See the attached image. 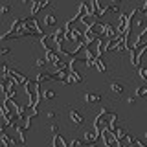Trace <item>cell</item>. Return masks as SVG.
Wrapping results in <instances>:
<instances>
[{"instance_id": "32", "label": "cell", "mask_w": 147, "mask_h": 147, "mask_svg": "<svg viewBox=\"0 0 147 147\" xmlns=\"http://www.w3.org/2000/svg\"><path fill=\"white\" fill-rule=\"evenodd\" d=\"M83 147H98V144H85L83 142Z\"/></svg>"}, {"instance_id": "26", "label": "cell", "mask_w": 147, "mask_h": 147, "mask_svg": "<svg viewBox=\"0 0 147 147\" xmlns=\"http://www.w3.org/2000/svg\"><path fill=\"white\" fill-rule=\"evenodd\" d=\"M138 99H140V98H136V96H127V98H125V103L127 105H134Z\"/></svg>"}, {"instance_id": "4", "label": "cell", "mask_w": 147, "mask_h": 147, "mask_svg": "<svg viewBox=\"0 0 147 147\" xmlns=\"http://www.w3.org/2000/svg\"><path fill=\"white\" fill-rule=\"evenodd\" d=\"M99 140H101V132L94 127L86 129V131L83 132V142H85V144H98Z\"/></svg>"}, {"instance_id": "24", "label": "cell", "mask_w": 147, "mask_h": 147, "mask_svg": "<svg viewBox=\"0 0 147 147\" xmlns=\"http://www.w3.org/2000/svg\"><path fill=\"white\" fill-rule=\"evenodd\" d=\"M138 74H140V79H144V81L147 83V68L140 66V68H138Z\"/></svg>"}, {"instance_id": "12", "label": "cell", "mask_w": 147, "mask_h": 147, "mask_svg": "<svg viewBox=\"0 0 147 147\" xmlns=\"http://www.w3.org/2000/svg\"><path fill=\"white\" fill-rule=\"evenodd\" d=\"M79 22H81V26H83V28H86V30H90V28L94 26L96 22H99V18L96 17V15H85V17H83L81 20H79Z\"/></svg>"}, {"instance_id": "7", "label": "cell", "mask_w": 147, "mask_h": 147, "mask_svg": "<svg viewBox=\"0 0 147 147\" xmlns=\"http://www.w3.org/2000/svg\"><path fill=\"white\" fill-rule=\"evenodd\" d=\"M66 33H68L66 26H61L59 30L53 31V39H55V42H57V46H61V44L66 42Z\"/></svg>"}, {"instance_id": "25", "label": "cell", "mask_w": 147, "mask_h": 147, "mask_svg": "<svg viewBox=\"0 0 147 147\" xmlns=\"http://www.w3.org/2000/svg\"><path fill=\"white\" fill-rule=\"evenodd\" d=\"M9 11H11V6H9V4H2V7H0V15H7Z\"/></svg>"}, {"instance_id": "31", "label": "cell", "mask_w": 147, "mask_h": 147, "mask_svg": "<svg viewBox=\"0 0 147 147\" xmlns=\"http://www.w3.org/2000/svg\"><path fill=\"white\" fill-rule=\"evenodd\" d=\"M109 2H110V4H116V6H121L123 0H109Z\"/></svg>"}, {"instance_id": "2", "label": "cell", "mask_w": 147, "mask_h": 147, "mask_svg": "<svg viewBox=\"0 0 147 147\" xmlns=\"http://www.w3.org/2000/svg\"><path fill=\"white\" fill-rule=\"evenodd\" d=\"M24 90L30 98V105L31 107H39V101H40V85L37 83V79H28V83L24 85Z\"/></svg>"}, {"instance_id": "20", "label": "cell", "mask_w": 147, "mask_h": 147, "mask_svg": "<svg viewBox=\"0 0 147 147\" xmlns=\"http://www.w3.org/2000/svg\"><path fill=\"white\" fill-rule=\"evenodd\" d=\"M53 147H68V144L61 134H53Z\"/></svg>"}, {"instance_id": "8", "label": "cell", "mask_w": 147, "mask_h": 147, "mask_svg": "<svg viewBox=\"0 0 147 147\" xmlns=\"http://www.w3.org/2000/svg\"><path fill=\"white\" fill-rule=\"evenodd\" d=\"M110 92H112L114 96H121L123 92H125V81L114 79L112 83H110Z\"/></svg>"}, {"instance_id": "23", "label": "cell", "mask_w": 147, "mask_h": 147, "mask_svg": "<svg viewBox=\"0 0 147 147\" xmlns=\"http://www.w3.org/2000/svg\"><path fill=\"white\" fill-rule=\"evenodd\" d=\"M46 64H48V61H46L44 57H39V59L35 61V66H37V68H46Z\"/></svg>"}, {"instance_id": "13", "label": "cell", "mask_w": 147, "mask_h": 147, "mask_svg": "<svg viewBox=\"0 0 147 147\" xmlns=\"http://www.w3.org/2000/svg\"><path fill=\"white\" fill-rule=\"evenodd\" d=\"M83 99H85L86 103H90V105H96V103H101L103 96H101V94H94V92H86V94L83 96Z\"/></svg>"}, {"instance_id": "29", "label": "cell", "mask_w": 147, "mask_h": 147, "mask_svg": "<svg viewBox=\"0 0 147 147\" xmlns=\"http://www.w3.org/2000/svg\"><path fill=\"white\" fill-rule=\"evenodd\" d=\"M55 116H57V114H55V110H48V112H46V118H48V119H53Z\"/></svg>"}, {"instance_id": "14", "label": "cell", "mask_w": 147, "mask_h": 147, "mask_svg": "<svg viewBox=\"0 0 147 147\" xmlns=\"http://www.w3.org/2000/svg\"><path fill=\"white\" fill-rule=\"evenodd\" d=\"M110 131L114 132V136H116V140H119V142H123V140L127 138V134H129V132H127V129H123L121 125H116L114 129H110Z\"/></svg>"}, {"instance_id": "33", "label": "cell", "mask_w": 147, "mask_h": 147, "mask_svg": "<svg viewBox=\"0 0 147 147\" xmlns=\"http://www.w3.org/2000/svg\"><path fill=\"white\" fill-rule=\"evenodd\" d=\"M144 136H145V140H147V131H145V132H144Z\"/></svg>"}, {"instance_id": "16", "label": "cell", "mask_w": 147, "mask_h": 147, "mask_svg": "<svg viewBox=\"0 0 147 147\" xmlns=\"http://www.w3.org/2000/svg\"><path fill=\"white\" fill-rule=\"evenodd\" d=\"M44 59L48 61V64L53 66V64L61 59V53H59V52H44Z\"/></svg>"}, {"instance_id": "22", "label": "cell", "mask_w": 147, "mask_h": 147, "mask_svg": "<svg viewBox=\"0 0 147 147\" xmlns=\"http://www.w3.org/2000/svg\"><path fill=\"white\" fill-rule=\"evenodd\" d=\"M109 13H121V6H116V4H109Z\"/></svg>"}, {"instance_id": "17", "label": "cell", "mask_w": 147, "mask_h": 147, "mask_svg": "<svg viewBox=\"0 0 147 147\" xmlns=\"http://www.w3.org/2000/svg\"><path fill=\"white\" fill-rule=\"evenodd\" d=\"M40 99H44V101H53L55 99V92L52 88H42L40 86Z\"/></svg>"}, {"instance_id": "28", "label": "cell", "mask_w": 147, "mask_h": 147, "mask_svg": "<svg viewBox=\"0 0 147 147\" xmlns=\"http://www.w3.org/2000/svg\"><path fill=\"white\" fill-rule=\"evenodd\" d=\"M0 53H2L4 57H6V55L11 53V48H7V46H2V48H0Z\"/></svg>"}, {"instance_id": "10", "label": "cell", "mask_w": 147, "mask_h": 147, "mask_svg": "<svg viewBox=\"0 0 147 147\" xmlns=\"http://www.w3.org/2000/svg\"><path fill=\"white\" fill-rule=\"evenodd\" d=\"M103 37L107 40H110V39H116L118 37V28L116 26H112V24H107L105 22V26H103Z\"/></svg>"}, {"instance_id": "21", "label": "cell", "mask_w": 147, "mask_h": 147, "mask_svg": "<svg viewBox=\"0 0 147 147\" xmlns=\"http://www.w3.org/2000/svg\"><path fill=\"white\" fill-rule=\"evenodd\" d=\"M134 96H136V98H147V83L138 86V88L134 90Z\"/></svg>"}, {"instance_id": "30", "label": "cell", "mask_w": 147, "mask_h": 147, "mask_svg": "<svg viewBox=\"0 0 147 147\" xmlns=\"http://www.w3.org/2000/svg\"><path fill=\"white\" fill-rule=\"evenodd\" d=\"M20 4H22V6H31L33 2H31V0H20Z\"/></svg>"}, {"instance_id": "19", "label": "cell", "mask_w": 147, "mask_h": 147, "mask_svg": "<svg viewBox=\"0 0 147 147\" xmlns=\"http://www.w3.org/2000/svg\"><path fill=\"white\" fill-rule=\"evenodd\" d=\"M57 24V17H55V13H48V15H44V26L46 28H52Z\"/></svg>"}, {"instance_id": "3", "label": "cell", "mask_w": 147, "mask_h": 147, "mask_svg": "<svg viewBox=\"0 0 147 147\" xmlns=\"http://www.w3.org/2000/svg\"><path fill=\"white\" fill-rule=\"evenodd\" d=\"M40 46L44 48V52H59V46L57 42H55V39H53V33L52 35H42L40 37Z\"/></svg>"}, {"instance_id": "18", "label": "cell", "mask_w": 147, "mask_h": 147, "mask_svg": "<svg viewBox=\"0 0 147 147\" xmlns=\"http://www.w3.org/2000/svg\"><path fill=\"white\" fill-rule=\"evenodd\" d=\"M94 68H96V70H98L99 74H107V63L103 61V57H98V59H96Z\"/></svg>"}, {"instance_id": "9", "label": "cell", "mask_w": 147, "mask_h": 147, "mask_svg": "<svg viewBox=\"0 0 147 147\" xmlns=\"http://www.w3.org/2000/svg\"><path fill=\"white\" fill-rule=\"evenodd\" d=\"M17 145V140L13 136H9L6 131L0 132V147H15Z\"/></svg>"}, {"instance_id": "6", "label": "cell", "mask_w": 147, "mask_h": 147, "mask_svg": "<svg viewBox=\"0 0 147 147\" xmlns=\"http://www.w3.org/2000/svg\"><path fill=\"white\" fill-rule=\"evenodd\" d=\"M83 79H85L83 74L76 68V64L70 63V79H68V85H70V83H76V85H77V83H83Z\"/></svg>"}, {"instance_id": "11", "label": "cell", "mask_w": 147, "mask_h": 147, "mask_svg": "<svg viewBox=\"0 0 147 147\" xmlns=\"http://www.w3.org/2000/svg\"><path fill=\"white\" fill-rule=\"evenodd\" d=\"M31 2H33V4H31L30 15H31V17H35L37 13H39L40 9H42V7H46V6H48V2H50V0H31Z\"/></svg>"}, {"instance_id": "15", "label": "cell", "mask_w": 147, "mask_h": 147, "mask_svg": "<svg viewBox=\"0 0 147 147\" xmlns=\"http://www.w3.org/2000/svg\"><path fill=\"white\" fill-rule=\"evenodd\" d=\"M70 119L76 125H79V123H83V119H85V116H83V112L81 110H77V109H70Z\"/></svg>"}, {"instance_id": "5", "label": "cell", "mask_w": 147, "mask_h": 147, "mask_svg": "<svg viewBox=\"0 0 147 147\" xmlns=\"http://www.w3.org/2000/svg\"><path fill=\"white\" fill-rule=\"evenodd\" d=\"M7 77H9V79H13L18 86H24L26 83H28V77L22 72H18V70H9L7 72Z\"/></svg>"}, {"instance_id": "27", "label": "cell", "mask_w": 147, "mask_h": 147, "mask_svg": "<svg viewBox=\"0 0 147 147\" xmlns=\"http://www.w3.org/2000/svg\"><path fill=\"white\" fill-rule=\"evenodd\" d=\"M50 131H52L53 134H59V131H61V127H59V123H52V125H50Z\"/></svg>"}, {"instance_id": "1", "label": "cell", "mask_w": 147, "mask_h": 147, "mask_svg": "<svg viewBox=\"0 0 147 147\" xmlns=\"http://www.w3.org/2000/svg\"><path fill=\"white\" fill-rule=\"evenodd\" d=\"M116 125H119V121H118V114L116 112H112L110 109L107 107H103V110L96 116L94 119V129H98L99 132H103V131H107V129H114Z\"/></svg>"}]
</instances>
